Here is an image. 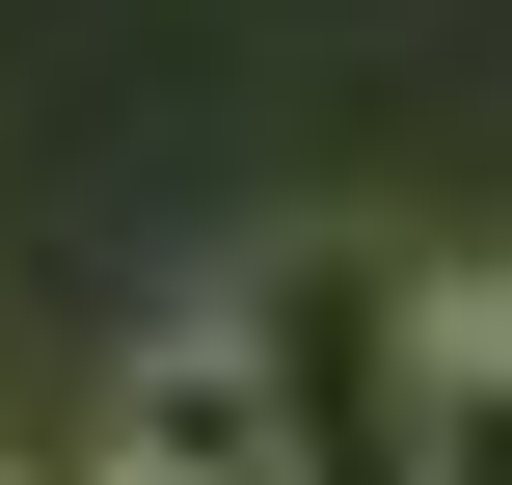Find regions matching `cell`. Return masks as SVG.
<instances>
[{
    "instance_id": "cell-1",
    "label": "cell",
    "mask_w": 512,
    "mask_h": 485,
    "mask_svg": "<svg viewBox=\"0 0 512 485\" xmlns=\"http://www.w3.org/2000/svg\"><path fill=\"white\" fill-rule=\"evenodd\" d=\"M405 485H512V351H486V324H432V432H405Z\"/></svg>"
},
{
    "instance_id": "cell-3",
    "label": "cell",
    "mask_w": 512,
    "mask_h": 485,
    "mask_svg": "<svg viewBox=\"0 0 512 485\" xmlns=\"http://www.w3.org/2000/svg\"><path fill=\"white\" fill-rule=\"evenodd\" d=\"M81 485H135V459H81Z\"/></svg>"
},
{
    "instance_id": "cell-2",
    "label": "cell",
    "mask_w": 512,
    "mask_h": 485,
    "mask_svg": "<svg viewBox=\"0 0 512 485\" xmlns=\"http://www.w3.org/2000/svg\"><path fill=\"white\" fill-rule=\"evenodd\" d=\"M459 324H486V351H512V270H486V297H459Z\"/></svg>"
}]
</instances>
